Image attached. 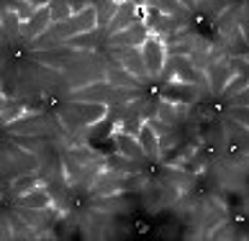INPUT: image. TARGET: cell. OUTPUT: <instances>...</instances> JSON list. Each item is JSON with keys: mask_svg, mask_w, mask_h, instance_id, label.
<instances>
[{"mask_svg": "<svg viewBox=\"0 0 249 241\" xmlns=\"http://www.w3.org/2000/svg\"><path fill=\"white\" fill-rule=\"evenodd\" d=\"M8 226H11V239H36L34 228L21 218V213H18V210L8 213Z\"/></svg>", "mask_w": 249, "mask_h": 241, "instance_id": "19", "label": "cell"}, {"mask_svg": "<svg viewBox=\"0 0 249 241\" xmlns=\"http://www.w3.org/2000/svg\"><path fill=\"white\" fill-rule=\"evenodd\" d=\"M16 206H21V208H49L54 206V200H52V192L47 188H31L29 192H23V195H18L16 198Z\"/></svg>", "mask_w": 249, "mask_h": 241, "instance_id": "12", "label": "cell"}, {"mask_svg": "<svg viewBox=\"0 0 249 241\" xmlns=\"http://www.w3.org/2000/svg\"><path fill=\"white\" fill-rule=\"evenodd\" d=\"M36 185H39V174H36V172H26V174H21V177H16L13 185H8V195L16 200L18 195L29 192L31 188H36Z\"/></svg>", "mask_w": 249, "mask_h": 241, "instance_id": "20", "label": "cell"}, {"mask_svg": "<svg viewBox=\"0 0 249 241\" xmlns=\"http://www.w3.org/2000/svg\"><path fill=\"white\" fill-rule=\"evenodd\" d=\"M70 108L80 116V120L85 126H95L100 118L108 116V105L106 103H72Z\"/></svg>", "mask_w": 249, "mask_h": 241, "instance_id": "13", "label": "cell"}, {"mask_svg": "<svg viewBox=\"0 0 249 241\" xmlns=\"http://www.w3.org/2000/svg\"><path fill=\"white\" fill-rule=\"evenodd\" d=\"M103 80L113 87H142V82L136 80L131 72H126L124 67H108L103 69Z\"/></svg>", "mask_w": 249, "mask_h": 241, "instance_id": "16", "label": "cell"}, {"mask_svg": "<svg viewBox=\"0 0 249 241\" xmlns=\"http://www.w3.org/2000/svg\"><path fill=\"white\" fill-rule=\"evenodd\" d=\"M208 236L211 239H231L234 236V231L229 224H224V228H218V231H208Z\"/></svg>", "mask_w": 249, "mask_h": 241, "instance_id": "31", "label": "cell"}, {"mask_svg": "<svg viewBox=\"0 0 249 241\" xmlns=\"http://www.w3.org/2000/svg\"><path fill=\"white\" fill-rule=\"evenodd\" d=\"M136 141H139V146L144 149V156L146 159H160V141H157V134L149 128V123L139 128V134H136Z\"/></svg>", "mask_w": 249, "mask_h": 241, "instance_id": "17", "label": "cell"}, {"mask_svg": "<svg viewBox=\"0 0 249 241\" xmlns=\"http://www.w3.org/2000/svg\"><path fill=\"white\" fill-rule=\"evenodd\" d=\"M47 8H49V18H52V23H59V21H64V18H70V16H72L67 0H49Z\"/></svg>", "mask_w": 249, "mask_h": 241, "instance_id": "28", "label": "cell"}, {"mask_svg": "<svg viewBox=\"0 0 249 241\" xmlns=\"http://www.w3.org/2000/svg\"><path fill=\"white\" fill-rule=\"evenodd\" d=\"M247 90V77L239 72V75H231L226 80V85H224V90H221V95H224L226 100H231V98H236L239 92H244Z\"/></svg>", "mask_w": 249, "mask_h": 241, "instance_id": "24", "label": "cell"}, {"mask_svg": "<svg viewBox=\"0 0 249 241\" xmlns=\"http://www.w3.org/2000/svg\"><path fill=\"white\" fill-rule=\"evenodd\" d=\"M142 52V59H144V67H146V75L152 80L160 77V72L164 67V59H167V52H164V44L162 39H157V36H146V41L139 46Z\"/></svg>", "mask_w": 249, "mask_h": 241, "instance_id": "4", "label": "cell"}, {"mask_svg": "<svg viewBox=\"0 0 249 241\" xmlns=\"http://www.w3.org/2000/svg\"><path fill=\"white\" fill-rule=\"evenodd\" d=\"M52 26V18H49V8L47 5H41V8H36L34 11V16L26 21V26H23V31H21V36H23V41H34L39 34H44Z\"/></svg>", "mask_w": 249, "mask_h": 241, "instance_id": "10", "label": "cell"}, {"mask_svg": "<svg viewBox=\"0 0 249 241\" xmlns=\"http://www.w3.org/2000/svg\"><path fill=\"white\" fill-rule=\"evenodd\" d=\"M116 11H118L116 0H98L95 3V23H98V29H106V26L110 23V18L116 16Z\"/></svg>", "mask_w": 249, "mask_h": 241, "instance_id": "21", "label": "cell"}, {"mask_svg": "<svg viewBox=\"0 0 249 241\" xmlns=\"http://www.w3.org/2000/svg\"><path fill=\"white\" fill-rule=\"evenodd\" d=\"M0 23H3V31H5V39L8 41L21 39V31H23L21 16H16L13 11H3V13H0Z\"/></svg>", "mask_w": 249, "mask_h": 241, "instance_id": "18", "label": "cell"}, {"mask_svg": "<svg viewBox=\"0 0 249 241\" xmlns=\"http://www.w3.org/2000/svg\"><path fill=\"white\" fill-rule=\"evenodd\" d=\"M67 154L75 162H80V164H90V162H98V159L106 156V154H100L98 149H93V146H72V149H67Z\"/></svg>", "mask_w": 249, "mask_h": 241, "instance_id": "23", "label": "cell"}, {"mask_svg": "<svg viewBox=\"0 0 249 241\" xmlns=\"http://www.w3.org/2000/svg\"><path fill=\"white\" fill-rule=\"evenodd\" d=\"M110 49H113V57L121 62V67H124L126 72H131L136 80L149 77V75H146V67H144V59H142L139 46H110Z\"/></svg>", "mask_w": 249, "mask_h": 241, "instance_id": "6", "label": "cell"}, {"mask_svg": "<svg viewBox=\"0 0 249 241\" xmlns=\"http://www.w3.org/2000/svg\"><path fill=\"white\" fill-rule=\"evenodd\" d=\"M26 3H31L34 8H41V5H47L49 0H26Z\"/></svg>", "mask_w": 249, "mask_h": 241, "instance_id": "32", "label": "cell"}, {"mask_svg": "<svg viewBox=\"0 0 249 241\" xmlns=\"http://www.w3.org/2000/svg\"><path fill=\"white\" fill-rule=\"evenodd\" d=\"M231 77V62H216L208 67V82H211V92H216L221 95V90H224L226 80Z\"/></svg>", "mask_w": 249, "mask_h": 241, "instance_id": "15", "label": "cell"}, {"mask_svg": "<svg viewBox=\"0 0 249 241\" xmlns=\"http://www.w3.org/2000/svg\"><path fill=\"white\" fill-rule=\"evenodd\" d=\"M142 16H144V11H142L139 5H134L131 0H126V3H118V11H116L113 18H110V23L103 29V34L110 36V34H116V31H124V29H128L131 23L142 21Z\"/></svg>", "mask_w": 249, "mask_h": 241, "instance_id": "7", "label": "cell"}, {"mask_svg": "<svg viewBox=\"0 0 249 241\" xmlns=\"http://www.w3.org/2000/svg\"><path fill=\"white\" fill-rule=\"evenodd\" d=\"M146 36H149L146 23L144 21H136V23H131L124 31H116V34L106 36V44L108 46H142L146 41Z\"/></svg>", "mask_w": 249, "mask_h": 241, "instance_id": "8", "label": "cell"}, {"mask_svg": "<svg viewBox=\"0 0 249 241\" xmlns=\"http://www.w3.org/2000/svg\"><path fill=\"white\" fill-rule=\"evenodd\" d=\"M154 118H160L162 123H167V126H175V120H178V108H175V103H170V100H157Z\"/></svg>", "mask_w": 249, "mask_h": 241, "instance_id": "26", "label": "cell"}, {"mask_svg": "<svg viewBox=\"0 0 249 241\" xmlns=\"http://www.w3.org/2000/svg\"><path fill=\"white\" fill-rule=\"evenodd\" d=\"M118 123H121V131H126V134L136 136V134H139V128L144 126V120H142L139 116H131V118H124V120H118Z\"/></svg>", "mask_w": 249, "mask_h": 241, "instance_id": "29", "label": "cell"}, {"mask_svg": "<svg viewBox=\"0 0 249 241\" xmlns=\"http://www.w3.org/2000/svg\"><path fill=\"white\" fill-rule=\"evenodd\" d=\"M142 188L139 174H126V172H116V170H100L98 177L90 185V195H116V192H126V190H136Z\"/></svg>", "mask_w": 249, "mask_h": 241, "instance_id": "1", "label": "cell"}, {"mask_svg": "<svg viewBox=\"0 0 249 241\" xmlns=\"http://www.w3.org/2000/svg\"><path fill=\"white\" fill-rule=\"evenodd\" d=\"M52 29L59 34L62 41L75 39V36H82L88 31H95L98 29V23H95V5H85L82 11L72 13L70 18H64V21L52 23Z\"/></svg>", "mask_w": 249, "mask_h": 241, "instance_id": "3", "label": "cell"}, {"mask_svg": "<svg viewBox=\"0 0 249 241\" xmlns=\"http://www.w3.org/2000/svg\"><path fill=\"white\" fill-rule=\"evenodd\" d=\"M229 118H234L236 123H247V105H239V108H229Z\"/></svg>", "mask_w": 249, "mask_h": 241, "instance_id": "30", "label": "cell"}, {"mask_svg": "<svg viewBox=\"0 0 249 241\" xmlns=\"http://www.w3.org/2000/svg\"><path fill=\"white\" fill-rule=\"evenodd\" d=\"M146 8H154V11L167 13V16H182V18L188 13V8L180 5L178 0H146Z\"/></svg>", "mask_w": 249, "mask_h": 241, "instance_id": "22", "label": "cell"}, {"mask_svg": "<svg viewBox=\"0 0 249 241\" xmlns=\"http://www.w3.org/2000/svg\"><path fill=\"white\" fill-rule=\"evenodd\" d=\"M103 162H106V170H116V172H126V174H139V172H142V164H139V162L128 159V156L118 154V152L106 154Z\"/></svg>", "mask_w": 249, "mask_h": 241, "instance_id": "14", "label": "cell"}, {"mask_svg": "<svg viewBox=\"0 0 249 241\" xmlns=\"http://www.w3.org/2000/svg\"><path fill=\"white\" fill-rule=\"evenodd\" d=\"M113 141H116V152L118 154H124V156H128V159H134V162H144L146 159L144 149L139 146V141H136V136L126 134V131H118V134H113Z\"/></svg>", "mask_w": 249, "mask_h": 241, "instance_id": "11", "label": "cell"}, {"mask_svg": "<svg viewBox=\"0 0 249 241\" xmlns=\"http://www.w3.org/2000/svg\"><path fill=\"white\" fill-rule=\"evenodd\" d=\"M57 128L59 123L47 113H23L13 123H8L5 131L11 136H41V134H54Z\"/></svg>", "mask_w": 249, "mask_h": 241, "instance_id": "2", "label": "cell"}, {"mask_svg": "<svg viewBox=\"0 0 249 241\" xmlns=\"http://www.w3.org/2000/svg\"><path fill=\"white\" fill-rule=\"evenodd\" d=\"M26 113V103H18V100H8V105L0 110V123H13L16 118H21Z\"/></svg>", "mask_w": 249, "mask_h": 241, "instance_id": "27", "label": "cell"}, {"mask_svg": "<svg viewBox=\"0 0 249 241\" xmlns=\"http://www.w3.org/2000/svg\"><path fill=\"white\" fill-rule=\"evenodd\" d=\"M3 36H5V31H3V23H0V39H3Z\"/></svg>", "mask_w": 249, "mask_h": 241, "instance_id": "33", "label": "cell"}, {"mask_svg": "<svg viewBox=\"0 0 249 241\" xmlns=\"http://www.w3.org/2000/svg\"><path fill=\"white\" fill-rule=\"evenodd\" d=\"M8 8V11H13L16 16H21V21H29V18L34 16L36 8L31 3H26V0H0V8Z\"/></svg>", "mask_w": 249, "mask_h": 241, "instance_id": "25", "label": "cell"}, {"mask_svg": "<svg viewBox=\"0 0 249 241\" xmlns=\"http://www.w3.org/2000/svg\"><path fill=\"white\" fill-rule=\"evenodd\" d=\"M16 210L21 213V218L34 228L36 239H39L41 231H47V228L52 226V221H54V210H52V206H49V208H21V206H16Z\"/></svg>", "mask_w": 249, "mask_h": 241, "instance_id": "9", "label": "cell"}, {"mask_svg": "<svg viewBox=\"0 0 249 241\" xmlns=\"http://www.w3.org/2000/svg\"><path fill=\"white\" fill-rule=\"evenodd\" d=\"M110 90H113V85H108L106 80L103 82H90V85L70 90L67 100H72V103H108Z\"/></svg>", "mask_w": 249, "mask_h": 241, "instance_id": "5", "label": "cell"}]
</instances>
